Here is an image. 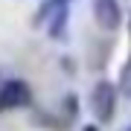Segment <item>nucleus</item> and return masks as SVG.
Listing matches in <instances>:
<instances>
[{
	"mask_svg": "<svg viewBox=\"0 0 131 131\" xmlns=\"http://www.w3.org/2000/svg\"><path fill=\"white\" fill-rule=\"evenodd\" d=\"M67 3H70V0H47V3L41 6V12H38V20H47L56 9H61V6H67Z\"/></svg>",
	"mask_w": 131,
	"mask_h": 131,
	"instance_id": "423d86ee",
	"label": "nucleus"
},
{
	"mask_svg": "<svg viewBox=\"0 0 131 131\" xmlns=\"http://www.w3.org/2000/svg\"><path fill=\"white\" fill-rule=\"evenodd\" d=\"M93 18L105 32H114L122 24V9L119 0H93Z\"/></svg>",
	"mask_w": 131,
	"mask_h": 131,
	"instance_id": "7ed1b4c3",
	"label": "nucleus"
},
{
	"mask_svg": "<svg viewBox=\"0 0 131 131\" xmlns=\"http://www.w3.org/2000/svg\"><path fill=\"white\" fill-rule=\"evenodd\" d=\"M32 102V93H29V84L20 79H9L0 84V108L3 111H15V108H26Z\"/></svg>",
	"mask_w": 131,
	"mask_h": 131,
	"instance_id": "f03ea898",
	"label": "nucleus"
},
{
	"mask_svg": "<svg viewBox=\"0 0 131 131\" xmlns=\"http://www.w3.org/2000/svg\"><path fill=\"white\" fill-rule=\"evenodd\" d=\"M84 131H96V125H88V128H84Z\"/></svg>",
	"mask_w": 131,
	"mask_h": 131,
	"instance_id": "0eeeda50",
	"label": "nucleus"
},
{
	"mask_svg": "<svg viewBox=\"0 0 131 131\" xmlns=\"http://www.w3.org/2000/svg\"><path fill=\"white\" fill-rule=\"evenodd\" d=\"M90 111L99 122H108L117 111V90L111 82H96L93 93H90Z\"/></svg>",
	"mask_w": 131,
	"mask_h": 131,
	"instance_id": "f257e3e1",
	"label": "nucleus"
},
{
	"mask_svg": "<svg viewBox=\"0 0 131 131\" xmlns=\"http://www.w3.org/2000/svg\"><path fill=\"white\" fill-rule=\"evenodd\" d=\"M128 26H131V20H128Z\"/></svg>",
	"mask_w": 131,
	"mask_h": 131,
	"instance_id": "6e6552de",
	"label": "nucleus"
},
{
	"mask_svg": "<svg viewBox=\"0 0 131 131\" xmlns=\"http://www.w3.org/2000/svg\"><path fill=\"white\" fill-rule=\"evenodd\" d=\"M67 15H70V9H67V6H61V9L52 12V20H50V38H61V29L67 26Z\"/></svg>",
	"mask_w": 131,
	"mask_h": 131,
	"instance_id": "20e7f679",
	"label": "nucleus"
},
{
	"mask_svg": "<svg viewBox=\"0 0 131 131\" xmlns=\"http://www.w3.org/2000/svg\"><path fill=\"white\" fill-rule=\"evenodd\" d=\"M119 93L131 99V58L125 61V67L119 70Z\"/></svg>",
	"mask_w": 131,
	"mask_h": 131,
	"instance_id": "39448f33",
	"label": "nucleus"
},
{
	"mask_svg": "<svg viewBox=\"0 0 131 131\" xmlns=\"http://www.w3.org/2000/svg\"><path fill=\"white\" fill-rule=\"evenodd\" d=\"M128 131H131V128H128Z\"/></svg>",
	"mask_w": 131,
	"mask_h": 131,
	"instance_id": "1a4fd4ad",
	"label": "nucleus"
}]
</instances>
